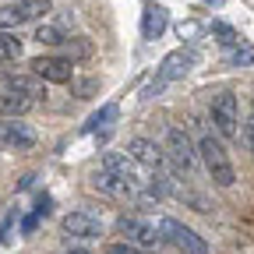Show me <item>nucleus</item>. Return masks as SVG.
Wrapping results in <instances>:
<instances>
[{
    "label": "nucleus",
    "mask_w": 254,
    "mask_h": 254,
    "mask_svg": "<svg viewBox=\"0 0 254 254\" xmlns=\"http://www.w3.org/2000/svg\"><path fill=\"white\" fill-rule=\"evenodd\" d=\"M194 148H198V155H201V163H205V170H208V177H212L215 187H233V184H237V166H233L230 152L222 148L219 138L201 134V141H198Z\"/></svg>",
    "instance_id": "f257e3e1"
},
{
    "label": "nucleus",
    "mask_w": 254,
    "mask_h": 254,
    "mask_svg": "<svg viewBox=\"0 0 254 254\" xmlns=\"http://www.w3.org/2000/svg\"><path fill=\"white\" fill-rule=\"evenodd\" d=\"M194 50H173V53H166L163 57V64H159V71H155V78L141 88V99H155L159 92H163L166 85H173V81H180L190 67H194Z\"/></svg>",
    "instance_id": "f03ea898"
},
{
    "label": "nucleus",
    "mask_w": 254,
    "mask_h": 254,
    "mask_svg": "<svg viewBox=\"0 0 254 254\" xmlns=\"http://www.w3.org/2000/svg\"><path fill=\"white\" fill-rule=\"evenodd\" d=\"M155 230H159V240L173 244V247L184 251V254H208L205 237H198L190 226H184V222H177V219H159V222H155Z\"/></svg>",
    "instance_id": "7ed1b4c3"
},
{
    "label": "nucleus",
    "mask_w": 254,
    "mask_h": 254,
    "mask_svg": "<svg viewBox=\"0 0 254 254\" xmlns=\"http://www.w3.org/2000/svg\"><path fill=\"white\" fill-rule=\"evenodd\" d=\"M163 155L170 159V166L177 173H190V170H194L198 148H194V141L187 138L184 127H170V131H166V145H163Z\"/></svg>",
    "instance_id": "20e7f679"
},
{
    "label": "nucleus",
    "mask_w": 254,
    "mask_h": 254,
    "mask_svg": "<svg viewBox=\"0 0 254 254\" xmlns=\"http://www.w3.org/2000/svg\"><path fill=\"white\" fill-rule=\"evenodd\" d=\"M113 226H117V233L124 237V244H134V247H141V251H148V247L159 244L155 222H148V219H141V215H120Z\"/></svg>",
    "instance_id": "39448f33"
},
{
    "label": "nucleus",
    "mask_w": 254,
    "mask_h": 254,
    "mask_svg": "<svg viewBox=\"0 0 254 254\" xmlns=\"http://www.w3.org/2000/svg\"><path fill=\"white\" fill-rule=\"evenodd\" d=\"M28 67H32V74L43 78L46 85H67V81H74V60L71 57H36Z\"/></svg>",
    "instance_id": "423d86ee"
},
{
    "label": "nucleus",
    "mask_w": 254,
    "mask_h": 254,
    "mask_svg": "<svg viewBox=\"0 0 254 254\" xmlns=\"http://www.w3.org/2000/svg\"><path fill=\"white\" fill-rule=\"evenodd\" d=\"M212 124H215V131H219L222 138H237L240 103H237V95H233V92L215 95V103H212Z\"/></svg>",
    "instance_id": "0eeeda50"
},
{
    "label": "nucleus",
    "mask_w": 254,
    "mask_h": 254,
    "mask_svg": "<svg viewBox=\"0 0 254 254\" xmlns=\"http://www.w3.org/2000/svg\"><path fill=\"white\" fill-rule=\"evenodd\" d=\"M124 155L127 159H131V163L134 166H145V170H163V148H159L155 141H148V138H131V141H127V148H124Z\"/></svg>",
    "instance_id": "6e6552de"
},
{
    "label": "nucleus",
    "mask_w": 254,
    "mask_h": 254,
    "mask_svg": "<svg viewBox=\"0 0 254 254\" xmlns=\"http://www.w3.org/2000/svg\"><path fill=\"white\" fill-rule=\"evenodd\" d=\"M60 230L67 237H78V240H95L103 233V222L95 215H88V212H67L60 219Z\"/></svg>",
    "instance_id": "1a4fd4ad"
},
{
    "label": "nucleus",
    "mask_w": 254,
    "mask_h": 254,
    "mask_svg": "<svg viewBox=\"0 0 254 254\" xmlns=\"http://www.w3.org/2000/svg\"><path fill=\"white\" fill-rule=\"evenodd\" d=\"M92 187L99 190V194H106V198H120V201L138 198V194H141L134 184H127V180H120V177H113V173H106V170L92 173Z\"/></svg>",
    "instance_id": "9d476101"
},
{
    "label": "nucleus",
    "mask_w": 254,
    "mask_h": 254,
    "mask_svg": "<svg viewBox=\"0 0 254 254\" xmlns=\"http://www.w3.org/2000/svg\"><path fill=\"white\" fill-rule=\"evenodd\" d=\"M166 25H170V11L163 4H145V11H141V39L155 43L166 32Z\"/></svg>",
    "instance_id": "9b49d317"
},
{
    "label": "nucleus",
    "mask_w": 254,
    "mask_h": 254,
    "mask_svg": "<svg viewBox=\"0 0 254 254\" xmlns=\"http://www.w3.org/2000/svg\"><path fill=\"white\" fill-rule=\"evenodd\" d=\"M99 170H106V173H113V177H120V180H127V184H134L138 190L145 187V184H141V177H138V166H134L124 152H106Z\"/></svg>",
    "instance_id": "f8f14e48"
},
{
    "label": "nucleus",
    "mask_w": 254,
    "mask_h": 254,
    "mask_svg": "<svg viewBox=\"0 0 254 254\" xmlns=\"http://www.w3.org/2000/svg\"><path fill=\"white\" fill-rule=\"evenodd\" d=\"M0 141L11 145V148H32L36 145V131L21 120H4L0 124Z\"/></svg>",
    "instance_id": "ddd939ff"
},
{
    "label": "nucleus",
    "mask_w": 254,
    "mask_h": 254,
    "mask_svg": "<svg viewBox=\"0 0 254 254\" xmlns=\"http://www.w3.org/2000/svg\"><path fill=\"white\" fill-rule=\"evenodd\" d=\"M7 92L28 95L32 103H39V99H46V81L36 74H7Z\"/></svg>",
    "instance_id": "4468645a"
},
{
    "label": "nucleus",
    "mask_w": 254,
    "mask_h": 254,
    "mask_svg": "<svg viewBox=\"0 0 254 254\" xmlns=\"http://www.w3.org/2000/svg\"><path fill=\"white\" fill-rule=\"evenodd\" d=\"M32 106H36V103H32L28 95H18V92H0V117H4V120H21Z\"/></svg>",
    "instance_id": "2eb2a0df"
},
{
    "label": "nucleus",
    "mask_w": 254,
    "mask_h": 254,
    "mask_svg": "<svg viewBox=\"0 0 254 254\" xmlns=\"http://www.w3.org/2000/svg\"><path fill=\"white\" fill-rule=\"evenodd\" d=\"M18 7H21V18L25 21H39V18H46L53 11L50 0H18Z\"/></svg>",
    "instance_id": "dca6fc26"
},
{
    "label": "nucleus",
    "mask_w": 254,
    "mask_h": 254,
    "mask_svg": "<svg viewBox=\"0 0 254 254\" xmlns=\"http://www.w3.org/2000/svg\"><path fill=\"white\" fill-rule=\"evenodd\" d=\"M71 36H64V28L60 25H39L36 28V43H43V46H64Z\"/></svg>",
    "instance_id": "f3484780"
},
{
    "label": "nucleus",
    "mask_w": 254,
    "mask_h": 254,
    "mask_svg": "<svg viewBox=\"0 0 254 254\" xmlns=\"http://www.w3.org/2000/svg\"><path fill=\"white\" fill-rule=\"evenodd\" d=\"M18 25H25V18H21L18 0H14V4H4V7H0V32H14Z\"/></svg>",
    "instance_id": "a211bd4d"
},
{
    "label": "nucleus",
    "mask_w": 254,
    "mask_h": 254,
    "mask_svg": "<svg viewBox=\"0 0 254 254\" xmlns=\"http://www.w3.org/2000/svg\"><path fill=\"white\" fill-rule=\"evenodd\" d=\"M113 120H117V103H106L99 113H92V117H88L85 131H99V127H110Z\"/></svg>",
    "instance_id": "6ab92c4d"
},
{
    "label": "nucleus",
    "mask_w": 254,
    "mask_h": 254,
    "mask_svg": "<svg viewBox=\"0 0 254 254\" xmlns=\"http://www.w3.org/2000/svg\"><path fill=\"white\" fill-rule=\"evenodd\" d=\"M21 57V39L14 32H0V60H18Z\"/></svg>",
    "instance_id": "aec40b11"
},
{
    "label": "nucleus",
    "mask_w": 254,
    "mask_h": 254,
    "mask_svg": "<svg viewBox=\"0 0 254 254\" xmlns=\"http://www.w3.org/2000/svg\"><path fill=\"white\" fill-rule=\"evenodd\" d=\"M212 36H219L222 46H240V36H237V28L226 25V21H212Z\"/></svg>",
    "instance_id": "412c9836"
},
{
    "label": "nucleus",
    "mask_w": 254,
    "mask_h": 254,
    "mask_svg": "<svg viewBox=\"0 0 254 254\" xmlns=\"http://www.w3.org/2000/svg\"><path fill=\"white\" fill-rule=\"evenodd\" d=\"M226 64H230V67H251V64H254V46H237L226 57Z\"/></svg>",
    "instance_id": "4be33fe9"
},
{
    "label": "nucleus",
    "mask_w": 254,
    "mask_h": 254,
    "mask_svg": "<svg viewBox=\"0 0 254 254\" xmlns=\"http://www.w3.org/2000/svg\"><path fill=\"white\" fill-rule=\"evenodd\" d=\"M106 254H148V251H141V247H134V244H110Z\"/></svg>",
    "instance_id": "5701e85b"
},
{
    "label": "nucleus",
    "mask_w": 254,
    "mask_h": 254,
    "mask_svg": "<svg viewBox=\"0 0 254 254\" xmlns=\"http://www.w3.org/2000/svg\"><path fill=\"white\" fill-rule=\"evenodd\" d=\"M244 141H247V148L254 152V113H251V120L244 124Z\"/></svg>",
    "instance_id": "b1692460"
},
{
    "label": "nucleus",
    "mask_w": 254,
    "mask_h": 254,
    "mask_svg": "<svg viewBox=\"0 0 254 254\" xmlns=\"http://www.w3.org/2000/svg\"><path fill=\"white\" fill-rule=\"evenodd\" d=\"M36 222H39V215H28V219L21 222V230H25V233H32V230H36Z\"/></svg>",
    "instance_id": "393cba45"
},
{
    "label": "nucleus",
    "mask_w": 254,
    "mask_h": 254,
    "mask_svg": "<svg viewBox=\"0 0 254 254\" xmlns=\"http://www.w3.org/2000/svg\"><path fill=\"white\" fill-rule=\"evenodd\" d=\"M67 254H92V251H67Z\"/></svg>",
    "instance_id": "a878e982"
},
{
    "label": "nucleus",
    "mask_w": 254,
    "mask_h": 254,
    "mask_svg": "<svg viewBox=\"0 0 254 254\" xmlns=\"http://www.w3.org/2000/svg\"><path fill=\"white\" fill-rule=\"evenodd\" d=\"M205 4H222V0H205Z\"/></svg>",
    "instance_id": "bb28decb"
}]
</instances>
